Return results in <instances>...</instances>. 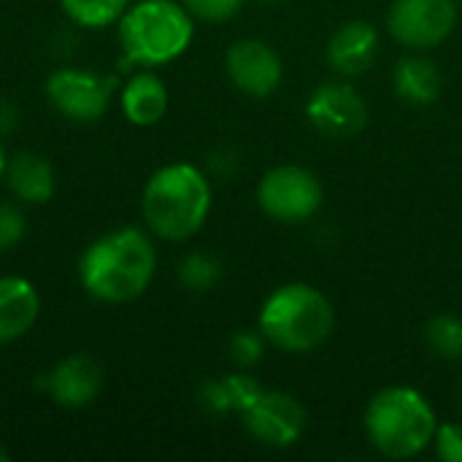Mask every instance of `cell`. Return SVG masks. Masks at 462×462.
Instances as JSON below:
<instances>
[{
    "label": "cell",
    "instance_id": "1",
    "mask_svg": "<svg viewBox=\"0 0 462 462\" xmlns=\"http://www.w3.org/2000/svg\"><path fill=\"white\" fill-rule=\"evenodd\" d=\"M157 273V249L146 230L119 227L95 238L79 260V282L100 303L122 306L141 298Z\"/></svg>",
    "mask_w": 462,
    "mask_h": 462
},
{
    "label": "cell",
    "instance_id": "2",
    "mask_svg": "<svg viewBox=\"0 0 462 462\" xmlns=\"http://www.w3.org/2000/svg\"><path fill=\"white\" fill-rule=\"evenodd\" d=\"M141 211L146 227L162 241H189L208 219L211 184L189 162L160 168L143 187Z\"/></svg>",
    "mask_w": 462,
    "mask_h": 462
},
{
    "label": "cell",
    "instance_id": "3",
    "mask_svg": "<svg viewBox=\"0 0 462 462\" xmlns=\"http://www.w3.org/2000/svg\"><path fill=\"white\" fill-rule=\"evenodd\" d=\"M122 65L160 68L179 60L195 35V22L179 0H138L116 22Z\"/></svg>",
    "mask_w": 462,
    "mask_h": 462
},
{
    "label": "cell",
    "instance_id": "4",
    "mask_svg": "<svg viewBox=\"0 0 462 462\" xmlns=\"http://www.w3.org/2000/svg\"><path fill=\"white\" fill-rule=\"evenodd\" d=\"M336 328V309L325 292L292 282L276 287L260 309L263 338L290 355L319 349Z\"/></svg>",
    "mask_w": 462,
    "mask_h": 462
},
{
    "label": "cell",
    "instance_id": "5",
    "mask_svg": "<svg viewBox=\"0 0 462 462\" xmlns=\"http://www.w3.org/2000/svg\"><path fill=\"white\" fill-rule=\"evenodd\" d=\"M439 422L436 411L414 387H387L365 409V433L371 444L393 460H409L430 447Z\"/></svg>",
    "mask_w": 462,
    "mask_h": 462
},
{
    "label": "cell",
    "instance_id": "6",
    "mask_svg": "<svg viewBox=\"0 0 462 462\" xmlns=\"http://www.w3.org/2000/svg\"><path fill=\"white\" fill-rule=\"evenodd\" d=\"M260 208L287 225H298L311 219L322 206V184L319 179L298 165H279L268 171L257 184Z\"/></svg>",
    "mask_w": 462,
    "mask_h": 462
},
{
    "label": "cell",
    "instance_id": "7",
    "mask_svg": "<svg viewBox=\"0 0 462 462\" xmlns=\"http://www.w3.org/2000/svg\"><path fill=\"white\" fill-rule=\"evenodd\" d=\"M114 79H106L87 68H57L46 79V97L51 108L79 125L97 122L114 97Z\"/></svg>",
    "mask_w": 462,
    "mask_h": 462
},
{
    "label": "cell",
    "instance_id": "8",
    "mask_svg": "<svg viewBox=\"0 0 462 462\" xmlns=\"http://www.w3.org/2000/svg\"><path fill=\"white\" fill-rule=\"evenodd\" d=\"M457 24L455 0H395L387 27L406 49H433L444 43Z\"/></svg>",
    "mask_w": 462,
    "mask_h": 462
},
{
    "label": "cell",
    "instance_id": "9",
    "mask_svg": "<svg viewBox=\"0 0 462 462\" xmlns=\"http://www.w3.org/2000/svg\"><path fill=\"white\" fill-rule=\"evenodd\" d=\"M306 116L314 130L328 138H355L368 125V103L355 87L344 81H328L309 97Z\"/></svg>",
    "mask_w": 462,
    "mask_h": 462
},
{
    "label": "cell",
    "instance_id": "10",
    "mask_svg": "<svg viewBox=\"0 0 462 462\" xmlns=\"http://www.w3.org/2000/svg\"><path fill=\"white\" fill-rule=\"evenodd\" d=\"M246 433L265 447H292L306 430V409L287 393H260L241 414Z\"/></svg>",
    "mask_w": 462,
    "mask_h": 462
},
{
    "label": "cell",
    "instance_id": "11",
    "mask_svg": "<svg viewBox=\"0 0 462 462\" xmlns=\"http://www.w3.org/2000/svg\"><path fill=\"white\" fill-rule=\"evenodd\" d=\"M225 70L236 89H241L249 97H271L282 84V60L273 46L257 38L236 41L227 49Z\"/></svg>",
    "mask_w": 462,
    "mask_h": 462
},
{
    "label": "cell",
    "instance_id": "12",
    "mask_svg": "<svg viewBox=\"0 0 462 462\" xmlns=\"http://www.w3.org/2000/svg\"><path fill=\"white\" fill-rule=\"evenodd\" d=\"M41 390L62 409H84L89 406L106 384V374L97 360L87 355H70L54 363L41 376Z\"/></svg>",
    "mask_w": 462,
    "mask_h": 462
},
{
    "label": "cell",
    "instance_id": "13",
    "mask_svg": "<svg viewBox=\"0 0 462 462\" xmlns=\"http://www.w3.org/2000/svg\"><path fill=\"white\" fill-rule=\"evenodd\" d=\"M379 54V32L371 22L355 19L341 24L328 41V62L341 76L365 73Z\"/></svg>",
    "mask_w": 462,
    "mask_h": 462
},
{
    "label": "cell",
    "instance_id": "14",
    "mask_svg": "<svg viewBox=\"0 0 462 462\" xmlns=\"http://www.w3.org/2000/svg\"><path fill=\"white\" fill-rule=\"evenodd\" d=\"M41 317V295L22 276H0V344L19 341Z\"/></svg>",
    "mask_w": 462,
    "mask_h": 462
},
{
    "label": "cell",
    "instance_id": "15",
    "mask_svg": "<svg viewBox=\"0 0 462 462\" xmlns=\"http://www.w3.org/2000/svg\"><path fill=\"white\" fill-rule=\"evenodd\" d=\"M119 106L127 122L138 127H152L168 114L171 95L165 81L157 73H152V68H141L119 89Z\"/></svg>",
    "mask_w": 462,
    "mask_h": 462
},
{
    "label": "cell",
    "instance_id": "16",
    "mask_svg": "<svg viewBox=\"0 0 462 462\" xmlns=\"http://www.w3.org/2000/svg\"><path fill=\"white\" fill-rule=\"evenodd\" d=\"M3 181L8 184L11 195L27 206L49 203L54 198V187H57L51 162L38 152H19V154L8 157Z\"/></svg>",
    "mask_w": 462,
    "mask_h": 462
},
{
    "label": "cell",
    "instance_id": "17",
    "mask_svg": "<svg viewBox=\"0 0 462 462\" xmlns=\"http://www.w3.org/2000/svg\"><path fill=\"white\" fill-rule=\"evenodd\" d=\"M395 92L401 100L411 103V106H430L439 100L444 79H441V68L422 57V54H406L398 65H395V76H393Z\"/></svg>",
    "mask_w": 462,
    "mask_h": 462
},
{
    "label": "cell",
    "instance_id": "18",
    "mask_svg": "<svg viewBox=\"0 0 462 462\" xmlns=\"http://www.w3.org/2000/svg\"><path fill=\"white\" fill-rule=\"evenodd\" d=\"M65 16L84 30H100L122 19L130 0H60Z\"/></svg>",
    "mask_w": 462,
    "mask_h": 462
},
{
    "label": "cell",
    "instance_id": "19",
    "mask_svg": "<svg viewBox=\"0 0 462 462\" xmlns=\"http://www.w3.org/2000/svg\"><path fill=\"white\" fill-rule=\"evenodd\" d=\"M425 341L441 360H462V319L455 314H439L425 328Z\"/></svg>",
    "mask_w": 462,
    "mask_h": 462
},
{
    "label": "cell",
    "instance_id": "20",
    "mask_svg": "<svg viewBox=\"0 0 462 462\" xmlns=\"http://www.w3.org/2000/svg\"><path fill=\"white\" fill-rule=\"evenodd\" d=\"M179 279L189 292H208L222 279V265L208 252H192L181 260Z\"/></svg>",
    "mask_w": 462,
    "mask_h": 462
},
{
    "label": "cell",
    "instance_id": "21",
    "mask_svg": "<svg viewBox=\"0 0 462 462\" xmlns=\"http://www.w3.org/2000/svg\"><path fill=\"white\" fill-rule=\"evenodd\" d=\"M192 19H200V22H230L233 16L241 14L244 3L246 0H179Z\"/></svg>",
    "mask_w": 462,
    "mask_h": 462
},
{
    "label": "cell",
    "instance_id": "22",
    "mask_svg": "<svg viewBox=\"0 0 462 462\" xmlns=\"http://www.w3.org/2000/svg\"><path fill=\"white\" fill-rule=\"evenodd\" d=\"M24 238V214L14 203H0V254L11 252Z\"/></svg>",
    "mask_w": 462,
    "mask_h": 462
},
{
    "label": "cell",
    "instance_id": "23",
    "mask_svg": "<svg viewBox=\"0 0 462 462\" xmlns=\"http://www.w3.org/2000/svg\"><path fill=\"white\" fill-rule=\"evenodd\" d=\"M265 349V338L263 333H252V330H241L230 338V355L236 363L241 365H254L263 357Z\"/></svg>",
    "mask_w": 462,
    "mask_h": 462
},
{
    "label": "cell",
    "instance_id": "24",
    "mask_svg": "<svg viewBox=\"0 0 462 462\" xmlns=\"http://www.w3.org/2000/svg\"><path fill=\"white\" fill-rule=\"evenodd\" d=\"M436 452L447 462H462V425L447 422L436 430Z\"/></svg>",
    "mask_w": 462,
    "mask_h": 462
},
{
    "label": "cell",
    "instance_id": "25",
    "mask_svg": "<svg viewBox=\"0 0 462 462\" xmlns=\"http://www.w3.org/2000/svg\"><path fill=\"white\" fill-rule=\"evenodd\" d=\"M19 125V111L11 106V103H5V100H0V135H5V133H11L14 127Z\"/></svg>",
    "mask_w": 462,
    "mask_h": 462
},
{
    "label": "cell",
    "instance_id": "26",
    "mask_svg": "<svg viewBox=\"0 0 462 462\" xmlns=\"http://www.w3.org/2000/svg\"><path fill=\"white\" fill-rule=\"evenodd\" d=\"M5 165H8V154H5V149H3V143H0V181H3V176H5Z\"/></svg>",
    "mask_w": 462,
    "mask_h": 462
},
{
    "label": "cell",
    "instance_id": "27",
    "mask_svg": "<svg viewBox=\"0 0 462 462\" xmlns=\"http://www.w3.org/2000/svg\"><path fill=\"white\" fill-rule=\"evenodd\" d=\"M5 460H8V455H5V452L0 449V462H5Z\"/></svg>",
    "mask_w": 462,
    "mask_h": 462
}]
</instances>
